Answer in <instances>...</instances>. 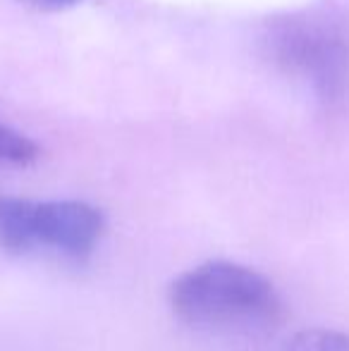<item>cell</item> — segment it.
Returning a JSON list of instances; mask_svg holds the SVG:
<instances>
[{
    "label": "cell",
    "instance_id": "obj_3",
    "mask_svg": "<svg viewBox=\"0 0 349 351\" xmlns=\"http://www.w3.org/2000/svg\"><path fill=\"white\" fill-rule=\"evenodd\" d=\"M106 232V217L84 201H29L0 196V244L12 254L53 249L86 261Z\"/></svg>",
    "mask_w": 349,
    "mask_h": 351
},
{
    "label": "cell",
    "instance_id": "obj_4",
    "mask_svg": "<svg viewBox=\"0 0 349 351\" xmlns=\"http://www.w3.org/2000/svg\"><path fill=\"white\" fill-rule=\"evenodd\" d=\"M285 351H349V335L337 330H304Z\"/></svg>",
    "mask_w": 349,
    "mask_h": 351
},
{
    "label": "cell",
    "instance_id": "obj_6",
    "mask_svg": "<svg viewBox=\"0 0 349 351\" xmlns=\"http://www.w3.org/2000/svg\"><path fill=\"white\" fill-rule=\"evenodd\" d=\"M27 3L36 5V8H46V10H60V8H67V5L77 3V0H27Z\"/></svg>",
    "mask_w": 349,
    "mask_h": 351
},
{
    "label": "cell",
    "instance_id": "obj_2",
    "mask_svg": "<svg viewBox=\"0 0 349 351\" xmlns=\"http://www.w3.org/2000/svg\"><path fill=\"white\" fill-rule=\"evenodd\" d=\"M270 60L302 77L330 106L349 96V34L337 19L309 12L270 24L263 38Z\"/></svg>",
    "mask_w": 349,
    "mask_h": 351
},
{
    "label": "cell",
    "instance_id": "obj_5",
    "mask_svg": "<svg viewBox=\"0 0 349 351\" xmlns=\"http://www.w3.org/2000/svg\"><path fill=\"white\" fill-rule=\"evenodd\" d=\"M34 158H36V146L27 136L0 125V162L24 165V162H32Z\"/></svg>",
    "mask_w": 349,
    "mask_h": 351
},
{
    "label": "cell",
    "instance_id": "obj_1",
    "mask_svg": "<svg viewBox=\"0 0 349 351\" xmlns=\"http://www.w3.org/2000/svg\"><path fill=\"white\" fill-rule=\"evenodd\" d=\"M170 306L184 323L215 332H261L282 320V296L258 270L208 261L177 275Z\"/></svg>",
    "mask_w": 349,
    "mask_h": 351
}]
</instances>
